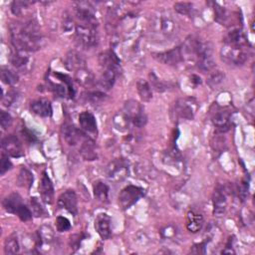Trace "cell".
<instances>
[{
  "instance_id": "cell-1",
  "label": "cell",
  "mask_w": 255,
  "mask_h": 255,
  "mask_svg": "<svg viewBox=\"0 0 255 255\" xmlns=\"http://www.w3.org/2000/svg\"><path fill=\"white\" fill-rule=\"evenodd\" d=\"M9 29L11 42L15 50L31 53L41 47L42 35L36 21L13 22Z\"/></svg>"
},
{
  "instance_id": "cell-2",
  "label": "cell",
  "mask_w": 255,
  "mask_h": 255,
  "mask_svg": "<svg viewBox=\"0 0 255 255\" xmlns=\"http://www.w3.org/2000/svg\"><path fill=\"white\" fill-rule=\"evenodd\" d=\"M149 31L157 41H169L176 35L178 24L168 10H157L149 22Z\"/></svg>"
},
{
  "instance_id": "cell-3",
  "label": "cell",
  "mask_w": 255,
  "mask_h": 255,
  "mask_svg": "<svg viewBox=\"0 0 255 255\" xmlns=\"http://www.w3.org/2000/svg\"><path fill=\"white\" fill-rule=\"evenodd\" d=\"M248 46L235 45L224 41L220 49V56L221 59L229 65L241 66L248 60Z\"/></svg>"
},
{
  "instance_id": "cell-4",
  "label": "cell",
  "mask_w": 255,
  "mask_h": 255,
  "mask_svg": "<svg viewBox=\"0 0 255 255\" xmlns=\"http://www.w3.org/2000/svg\"><path fill=\"white\" fill-rule=\"evenodd\" d=\"M96 25L79 22L75 27L76 41L84 49H92L99 43V34Z\"/></svg>"
},
{
  "instance_id": "cell-5",
  "label": "cell",
  "mask_w": 255,
  "mask_h": 255,
  "mask_svg": "<svg viewBox=\"0 0 255 255\" xmlns=\"http://www.w3.org/2000/svg\"><path fill=\"white\" fill-rule=\"evenodd\" d=\"M2 205L7 212L16 214L22 221H28L32 218V211L23 203L22 197L18 193L13 192L6 196Z\"/></svg>"
},
{
  "instance_id": "cell-6",
  "label": "cell",
  "mask_w": 255,
  "mask_h": 255,
  "mask_svg": "<svg viewBox=\"0 0 255 255\" xmlns=\"http://www.w3.org/2000/svg\"><path fill=\"white\" fill-rule=\"evenodd\" d=\"M231 116L232 111L230 108H223L218 105H214L211 109V122L214 125L217 132H225L231 128Z\"/></svg>"
},
{
  "instance_id": "cell-7",
  "label": "cell",
  "mask_w": 255,
  "mask_h": 255,
  "mask_svg": "<svg viewBox=\"0 0 255 255\" xmlns=\"http://www.w3.org/2000/svg\"><path fill=\"white\" fill-rule=\"evenodd\" d=\"M123 112L128 118L130 124L134 127L142 128L143 126H145L147 118L142 106L138 102L134 100L127 101L124 105Z\"/></svg>"
},
{
  "instance_id": "cell-8",
  "label": "cell",
  "mask_w": 255,
  "mask_h": 255,
  "mask_svg": "<svg viewBox=\"0 0 255 255\" xmlns=\"http://www.w3.org/2000/svg\"><path fill=\"white\" fill-rule=\"evenodd\" d=\"M106 174L109 180L119 182L128 175V161L124 157L113 159L106 168Z\"/></svg>"
},
{
  "instance_id": "cell-9",
  "label": "cell",
  "mask_w": 255,
  "mask_h": 255,
  "mask_svg": "<svg viewBox=\"0 0 255 255\" xmlns=\"http://www.w3.org/2000/svg\"><path fill=\"white\" fill-rule=\"evenodd\" d=\"M143 195V188L131 184L128 185L125 188H123L119 194V205L123 210H127L129 207H131L134 203H136Z\"/></svg>"
},
{
  "instance_id": "cell-10",
  "label": "cell",
  "mask_w": 255,
  "mask_h": 255,
  "mask_svg": "<svg viewBox=\"0 0 255 255\" xmlns=\"http://www.w3.org/2000/svg\"><path fill=\"white\" fill-rule=\"evenodd\" d=\"M230 194V188L228 185L218 183L214 189L212 202H213V214L221 216L225 213L228 204V195Z\"/></svg>"
},
{
  "instance_id": "cell-11",
  "label": "cell",
  "mask_w": 255,
  "mask_h": 255,
  "mask_svg": "<svg viewBox=\"0 0 255 255\" xmlns=\"http://www.w3.org/2000/svg\"><path fill=\"white\" fill-rule=\"evenodd\" d=\"M75 14L81 23H87L98 26V20L96 17L94 6L87 1L74 2Z\"/></svg>"
},
{
  "instance_id": "cell-12",
  "label": "cell",
  "mask_w": 255,
  "mask_h": 255,
  "mask_svg": "<svg viewBox=\"0 0 255 255\" xmlns=\"http://www.w3.org/2000/svg\"><path fill=\"white\" fill-rule=\"evenodd\" d=\"M2 147L6 154L12 157H20L24 155L21 141L14 134H9L2 139Z\"/></svg>"
},
{
  "instance_id": "cell-13",
  "label": "cell",
  "mask_w": 255,
  "mask_h": 255,
  "mask_svg": "<svg viewBox=\"0 0 255 255\" xmlns=\"http://www.w3.org/2000/svg\"><path fill=\"white\" fill-rule=\"evenodd\" d=\"M197 109L196 102L193 99H181L175 104V114L185 120H192Z\"/></svg>"
},
{
  "instance_id": "cell-14",
  "label": "cell",
  "mask_w": 255,
  "mask_h": 255,
  "mask_svg": "<svg viewBox=\"0 0 255 255\" xmlns=\"http://www.w3.org/2000/svg\"><path fill=\"white\" fill-rule=\"evenodd\" d=\"M58 206L69 211L73 215L78 213V200L74 190L68 189L64 191L58 198Z\"/></svg>"
},
{
  "instance_id": "cell-15",
  "label": "cell",
  "mask_w": 255,
  "mask_h": 255,
  "mask_svg": "<svg viewBox=\"0 0 255 255\" xmlns=\"http://www.w3.org/2000/svg\"><path fill=\"white\" fill-rule=\"evenodd\" d=\"M63 135L69 145L75 146L83 142L88 136L82 129L77 128L74 125H65L63 127Z\"/></svg>"
},
{
  "instance_id": "cell-16",
  "label": "cell",
  "mask_w": 255,
  "mask_h": 255,
  "mask_svg": "<svg viewBox=\"0 0 255 255\" xmlns=\"http://www.w3.org/2000/svg\"><path fill=\"white\" fill-rule=\"evenodd\" d=\"M153 57L157 61H159L160 63L165 64V65H176V64L183 61L180 46L175 47V48H173L171 50H168V51L154 53Z\"/></svg>"
},
{
  "instance_id": "cell-17",
  "label": "cell",
  "mask_w": 255,
  "mask_h": 255,
  "mask_svg": "<svg viewBox=\"0 0 255 255\" xmlns=\"http://www.w3.org/2000/svg\"><path fill=\"white\" fill-rule=\"evenodd\" d=\"M39 192L41 195L42 200L47 203V204H51L54 201V187H53V183L50 179V177L48 176V174L46 173V171L43 172L40 184H39Z\"/></svg>"
},
{
  "instance_id": "cell-18",
  "label": "cell",
  "mask_w": 255,
  "mask_h": 255,
  "mask_svg": "<svg viewBox=\"0 0 255 255\" xmlns=\"http://www.w3.org/2000/svg\"><path fill=\"white\" fill-rule=\"evenodd\" d=\"M99 63L103 70L118 71L120 67V59L113 50L102 52L99 56Z\"/></svg>"
},
{
  "instance_id": "cell-19",
  "label": "cell",
  "mask_w": 255,
  "mask_h": 255,
  "mask_svg": "<svg viewBox=\"0 0 255 255\" xmlns=\"http://www.w3.org/2000/svg\"><path fill=\"white\" fill-rule=\"evenodd\" d=\"M79 124L81 129L88 135V134H95L97 133V121L94 115L88 111L82 112L79 115Z\"/></svg>"
},
{
  "instance_id": "cell-20",
  "label": "cell",
  "mask_w": 255,
  "mask_h": 255,
  "mask_svg": "<svg viewBox=\"0 0 255 255\" xmlns=\"http://www.w3.org/2000/svg\"><path fill=\"white\" fill-rule=\"evenodd\" d=\"M95 229L102 239L111 236V217L106 213H100L95 220Z\"/></svg>"
},
{
  "instance_id": "cell-21",
  "label": "cell",
  "mask_w": 255,
  "mask_h": 255,
  "mask_svg": "<svg viewBox=\"0 0 255 255\" xmlns=\"http://www.w3.org/2000/svg\"><path fill=\"white\" fill-rule=\"evenodd\" d=\"M30 110L33 114L43 117V118H48L52 116L53 110H52V105L49 100L47 99H38L35 100L31 103Z\"/></svg>"
},
{
  "instance_id": "cell-22",
  "label": "cell",
  "mask_w": 255,
  "mask_h": 255,
  "mask_svg": "<svg viewBox=\"0 0 255 255\" xmlns=\"http://www.w3.org/2000/svg\"><path fill=\"white\" fill-rule=\"evenodd\" d=\"M204 223V218L202 214L196 210H189L186 216V228L192 233L198 232Z\"/></svg>"
},
{
  "instance_id": "cell-23",
  "label": "cell",
  "mask_w": 255,
  "mask_h": 255,
  "mask_svg": "<svg viewBox=\"0 0 255 255\" xmlns=\"http://www.w3.org/2000/svg\"><path fill=\"white\" fill-rule=\"evenodd\" d=\"M65 66L69 71L77 72L83 68H86V61L78 52L71 51L66 56Z\"/></svg>"
},
{
  "instance_id": "cell-24",
  "label": "cell",
  "mask_w": 255,
  "mask_h": 255,
  "mask_svg": "<svg viewBox=\"0 0 255 255\" xmlns=\"http://www.w3.org/2000/svg\"><path fill=\"white\" fill-rule=\"evenodd\" d=\"M79 150L82 157L86 160H95L98 158V152L96 150L95 141L90 136H87L83 140Z\"/></svg>"
},
{
  "instance_id": "cell-25",
  "label": "cell",
  "mask_w": 255,
  "mask_h": 255,
  "mask_svg": "<svg viewBox=\"0 0 255 255\" xmlns=\"http://www.w3.org/2000/svg\"><path fill=\"white\" fill-rule=\"evenodd\" d=\"M30 53L23 52V51H18V50H13L11 54V62L13 66L19 70V71H26L29 68V63H30Z\"/></svg>"
},
{
  "instance_id": "cell-26",
  "label": "cell",
  "mask_w": 255,
  "mask_h": 255,
  "mask_svg": "<svg viewBox=\"0 0 255 255\" xmlns=\"http://www.w3.org/2000/svg\"><path fill=\"white\" fill-rule=\"evenodd\" d=\"M117 73H118V71H115V70H103L101 78L99 80L100 85L104 89L110 90L116 82Z\"/></svg>"
},
{
  "instance_id": "cell-27",
  "label": "cell",
  "mask_w": 255,
  "mask_h": 255,
  "mask_svg": "<svg viewBox=\"0 0 255 255\" xmlns=\"http://www.w3.org/2000/svg\"><path fill=\"white\" fill-rule=\"evenodd\" d=\"M75 79L79 84H81L84 87L91 86L95 82L94 75L87 68H83V69L75 72Z\"/></svg>"
},
{
  "instance_id": "cell-28",
  "label": "cell",
  "mask_w": 255,
  "mask_h": 255,
  "mask_svg": "<svg viewBox=\"0 0 255 255\" xmlns=\"http://www.w3.org/2000/svg\"><path fill=\"white\" fill-rule=\"evenodd\" d=\"M136 90L139 98L143 102H149L152 99V92L150 85L145 80H138L136 82Z\"/></svg>"
},
{
  "instance_id": "cell-29",
  "label": "cell",
  "mask_w": 255,
  "mask_h": 255,
  "mask_svg": "<svg viewBox=\"0 0 255 255\" xmlns=\"http://www.w3.org/2000/svg\"><path fill=\"white\" fill-rule=\"evenodd\" d=\"M54 231L50 226H42L38 231L37 246H42L45 243H51L54 240Z\"/></svg>"
},
{
  "instance_id": "cell-30",
  "label": "cell",
  "mask_w": 255,
  "mask_h": 255,
  "mask_svg": "<svg viewBox=\"0 0 255 255\" xmlns=\"http://www.w3.org/2000/svg\"><path fill=\"white\" fill-rule=\"evenodd\" d=\"M33 180L34 178L32 172L26 167H21L17 176L18 185L24 188H30L33 184Z\"/></svg>"
},
{
  "instance_id": "cell-31",
  "label": "cell",
  "mask_w": 255,
  "mask_h": 255,
  "mask_svg": "<svg viewBox=\"0 0 255 255\" xmlns=\"http://www.w3.org/2000/svg\"><path fill=\"white\" fill-rule=\"evenodd\" d=\"M20 250V244L17 238V235L15 233L11 234L5 239L4 242V252L5 254H16Z\"/></svg>"
},
{
  "instance_id": "cell-32",
  "label": "cell",
  "mask_w": 255,
  "mask_h": 255,
  "mask_svg": "<svg viewBox=\"0 0 255 255\" xmlns=\"http://www.w3.org/2000/svg\"><path fill=\"white\" fill-rule=\"evenodd\" d=\"M113 123L115 128L120 130V131H126L127 129H128L130 122L128 120V118L126 116V114L121 111L119 113H117L113 119Z\"/></svg>"
},
{
  "instance_id": "cell-33",
  "label": "cell",
  "mask_w": 255,
  "mask_h": 255,
  "mask_svg": "<svg viewBox=\"0 0 255 255\" xmlns=\"http://www.w3.org/2000/svg\"><path fill=\"white\" fill-rule=\"evenodd\" d=\"M0 77H1V81L6 85H14L18 82V79H19L16 71L8 67H1Z\"/></svg>"
},
{
  "instance_id": "cell-34",
  "label": "cell",
  "mask_w": 255,
  "mask_h": 255,
  "mask_svg": "<svg viewBox=\"0 0 255 255\" xmlns=\"http://www.w3.org/2000/svg\"><path fill=\"white\" fill-rule=\"evenodd\" d=\"M93 189H94V195L98 200L102 202H105L108 200L109 186L106 183H104L103 181H96L93 185Z\"/></svg>"
},
{
  "instance_id": "cell-35",
  "label": "cell",
  "mask_w": 255,
  "mask_h": 255,
  "mask_svg": "<svg viewBox=\"0 0 255 255\" xmlns=\"http://www.w3.org/2000/svg\"><path fill=\"white\" fill-rule=\"evenodd\" d=\"M174 9L181 15L190 16L194 12V5L190 2H176L174 4Z\"/></svg>"
},
{
  "instance_id": "cell-36",
  "label": "cell",
  "mask_w": 255,
  "mask_h": 255,
  "mask_svg": "<svg viewBox=\"0 0 255 255\" xmlns=\"http://www.w3.org/2000/svg\"><path fill=\"white\" fill-rule=\"evenodd\" d=\"M214 4V15H215V20L220 23L221 25L225 24L228 20V14L227 11L222 8L221 6H219L217 3H213Z\"/></svg>"
},
{
  "instance_id": "cell-37",
  "label": "cell",
  "mask_w": 255,
  "mask_h": 255,
  "mask_svg": "<svg viewBox=\"0 0 255 255\" xmlns=\"http://www.w3.org/2000/svg\"><path fill=\"white\" fill-rule=\"evenodd\" d=\"M223 79H224V75L220 71H213L210 74V76L207 80V83L211 88H214L217 85H219L223 81Z\"/></svg>"
},
{
  "instance_id": "cell-38",
  "label": "cell",
  "mask_w": 255,
  "mask_h": 255,
  "mask_svg": "<svg viewBox=\"0 0 255 255\" xmlns=\"http://www.w3.org/2000/svg\"><path fill=\"white\" fill-rule=\"evenodd\" d=\"M30 204H31V208H32L31 211H32L33 215H35L36 217H40L45 214V209L42 206V204L38 201L37 198H35V197L31 198Z\"/></svg>"
},
{
  "instance_id": "cell-39",
  "label": "cell",
  "mask_w": 255,
  "mask_h": 255,
  "mask_svg": "<svg viewBox=\"0 0 255 255\" xmlns=\"http://www.w3.org/2000/svg\"><path fill=\"white\" fill-rule=\"evenodd\" d=\"M56 227H57V230L60 232L68 231L71 228V223L68 218L64 216H58L56 219Z\"/></svg>"
},
{
  "instance_id": "cell-40",
  "label": "cell",
  "mask_w": 255,
  "mask_h": 255,
  "mask_svg": "<svg viewBox=\"0 0 255 255\" xmlns=\"http://www.w3.org/2000/svg\"><path fill=\"white\" fill-rule=\"evenodd\" d=\"M106 94L100 91H94V92H89L87 94V100L91 102L92 104H98L101 103L103 100H105Z\"/></svg>"
},
{
  "instance_id": "cell-41",
  "label": "cell",
  "mask_w": 255,
  "mask_h": 255,
  "mask_svg": "<svg viewBox=\"0 0 255 255\" xmlns=\"http://www.w3.org/2000/svg\"><path fill=\"white\" fill-rule=\"evenodd\" d=\"M149 79H150V85L156 92H163L166 90V86L161 81H159L158 78L153 73L149 74Z\"/></svg>"
},
{
  "instance_id": "cell-42",
  "label": "cell",
  "mask_w": 255,
  "mask_h": 255,
  "mask_svg": "<svg viewBox=\"0 0 255 255\" xmlns=\"http://www.w3.org/2000/svg\"><path fill=\"white\" fill-rule=\"evenodd\" d=\"M31 4L28 1H13L11 4V11L14 15H19L24 8H27Z\"/></svg>"
},
{
  "instance_id": "cell-43",
  "label": "cell",
  "mask_w": 255,
  "mask_h": 255,
  "mask_svg": "<svg viewBox=\"0 0 255 255\" xmlns=\"http://www.w3.org/2000/svg\"><path fill=\"white\" fill-rule=\"evenodd\" d=\"M11 167H12V163H11L10 159L8 158V154L3 152L1 155V160H0V174L3 175Z\"/></svg>"
},
{
  "instance_id": "cell-44",
  "label": "cell",
  "mask_w": 255,
  "mask_h": 255,
  "mask_svg": "<svg viewBox=\"0 0 255 255\" xmlns=\"http://www.w3.org/2000/svg\"><path fill=\"white\" fill-rule=\"evenodd\" d=\"M0 124L3 129L7 128L12 124V117L5 111L0 112Z\"/></svg>"
},
{
  "instance_id": "cell-45",
  "label": "cell",
  "mask_w": 255,
  "mask_h": 255,
  "mask_svg": "<svg viewBox=\"0 0 255 255\" xmlns=\"http://www.w3.org/2000/svg\"><path fill=\"white\" fill-rule=\"evenodd\" d=\"M17 99V93L15 91H9L6 96L2 97V103L6 107H10Z\"/></svg>"
},
{
  "instance_id": "cell-46",
  "label": "cell",
  "mask_w": 255,
  "mask_h": 255,
  "mask_svg": "<svg viewBox=\"0 0 255 255\" xmlns=\"http://www.w3.org/2000/svg\"><path fill=\"white\" fill-rule=\"evenodd\" d=\"M247 193H248V181L246 179L242 180V182L239 184V187H238V194L239 196L241 197L242 200H244L247 196Z\"/></svg>"
},
{
  "instance_id": "cell-47",
  "label": "cell",
  "mask_w": 255,
  "mask_h": 255,
  "mask_svg": "<svg viewBox=\"0 0 255 255\" xmlns=\"http://www.w3.org/2000/svg\"><path fill=\"white\" fill-rule=\"evenodd\" d=\"M22 133H23V136L25 137V139H26L29 143H33V142H35V141L37 140V138H36V136L34 135V133H32V132H31L29 129H27V128H23Z\"/></svg>"
},
{
  "instance_id": "cell-48",
  "label": "cell",
  "mask_w": 255,
  "mask_h": 255,
  "mask_svg": "<svg viewBox=\"0 0 255 255\" xmlns=\"http://www.w3.org/2000/svg\"><path fill=\"white\" fill-rule=\"evenodd\" d=\"M232 242H233V239H231V237L229 238V240H228V242L226 243V246H225V248L222 250V253H229V254H231V253H235L234 252V250H233V245H232Z\"/></svg>"
},
{
  "instance_id": "cell-49",
  "label": "cell",
  "mask_w": 255,
  "mask_h": 255,
  "mask_svg": "<svg viewBox=\"0 0 255 255\" xmlns=\"http://www.w3.org/2000/svg\"><path fill=\"white\" fill-rule=\"evenodd\" d=\"M191 80H192L193 83H195V85H199L201 83V79L198 76H196V75H192L191 76Z\"/></svg>"
}]
</instances>
